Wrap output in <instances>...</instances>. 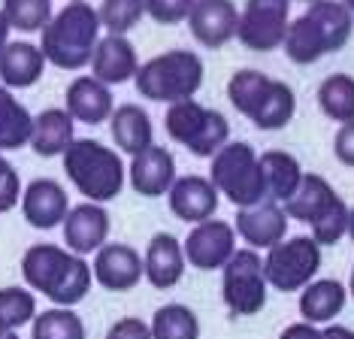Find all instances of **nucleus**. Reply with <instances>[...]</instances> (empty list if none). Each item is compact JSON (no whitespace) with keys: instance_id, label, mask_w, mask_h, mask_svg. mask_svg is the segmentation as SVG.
Returning a JSON list of instances; mask_svg holds the SVG:
<instances>
[{"instance_id":"obj_42","label":"nucleus","mask_w":354,"mask_h":339,"mask_svg":"<svg viewBox=\"0 0 354 339\" xmlns=\"http://www.w3.org/2000/svg\"><path fill=\"white\" fill-rule=\"evenodd\" d=\"M321 339H354V330L345 324H327L321 330Z\"/></svg>"},{"instance_id":"obj_22","label":"nucleus","mask_w":354,"mask_h":339,"mask_svg":"<svg viewBox=\"0 0 354 339\" xmlns=\"http://www.w3.org/2000/svg\"><path fill=\"white\" fill-rule=\"evenodd\" d=\"M140 70V61H136V48L127 37H115L106 34L100 37L97 48L91 55V76L103 85H122L131 82Z\"/></svg>"},{"instance_id":"obj_9","label":"nucleus","mask_w":354,"mask_h":339,"mask_svg":"<svg viewBox=\"0 0 354 339\" xmlns=\"http://www.w3.org/2000/svg\"><path fill=\"white\" fill-rule=\"evenodd\" d=\"M267 273L254 248H236L221 266V300L233 318H252L267 306Z\"/></svg>"},{"instance_id":"obj_33","label":"nucleus","mask_w":354,"mask_h":339,"mask_svg":"<svg viewBox=\"0 0 354 339\" xmlns=\"http://www.w3.org/2000/svg\"><path fill=\"white\" fill-rule=\"evenodd\" d=\"M6 24L12 30H21V34H37L46 24L52 21V0H3L0 6Z\"/></svg>"},{"instance_id":"obj_34","label":"nucleus","mask_w":354,"mask_h":339,"mask_svg":"<svg viewBox=\"0 0 354 339\" xmlns=\"http://www.w3.org/2000/svg\"><path fill=\"white\" fill-rule=\"evenodd\" d=\"M37 318V294L30 288L21 285H10L0 288V324L6 330H15L30 324Z\"/></svg>"},{"instance_id":"obj_17","label":"nucleus","mask_w":354,"mask_h":339,"mask_svg":"<svg viewBox=\"0 0 354 339\" xmlns=\"http://www.w3.org/2000/svg\"><path fill=\"white\" fill-rule=\"evenodd\" d=\"M176 176V158L170 155V149L164 145H149L146 152L133 155L131 167H127V182L140 197H167L173 188Z\"/></svg>"},{"instance_id":"obj_39","label":"nucleus","mask_w":354,"mask_h":339,"mask_svg":"<svg viewBox=\"0 0 354 339\" xmlns=\"http://www.w3.org/2000/svg\"><path fill=\"white\" fill-rule=\"evenodd\" d=\"M106 339H151V327L142 318H118L115 324L106 330Z\"/></svg>"},{"instance_id":"obj_18","label":"nucleus","mask_w":354,"mask_h":339,"mask_svg":"<svg viewBox=\"0 0 354 339\" xmlns=\"http://www.w3.org/2000/svg\"><path fill=\"white\" fill-rule=\"evenodd\" d=\"M67 212H70L67 191H64L61 182L49 179V176L34 179L21 191V215H25V221L30 228L52 230V228H58V224H64Z\"/></svg>"},{"instance_id":"obj_48","label":"nucleus","mask_w":354,"mask_h":339,"mask_svg":"<svg viewBox=\"0 0 354 339\" xmlns=\"http://www.w3.org/2000/svg\"><path fill=\"white\" fill-rule=\"evenodd\" d=\"M306 3H315V0H306Z\"/></svg>"},{"instance_id":"obj_7","label":"nucleus","mask_w":354,"mask_h":339,"mask_svg":"<svg viewBox=\"0 0 354 339\" xmlns=\"http://www.w3.org/2000/svg\"><path fill=\"white\" fill-rule=\"evenodd\" d=\"M209 182L221 197H227L236 209H248L267 200V185L261 173V155L245 140L224 143L212 155Z\"/></svg>"},{"instance_id":"obj_41","label":"nucleus","mask_w":354,"mask_h":339,"mask_svg":"<svg viewBox=\"0 0 354 339\" xmlns=\"http://www.w3.org/2000/svg\"><path fill=\"white\" fill-rule=\"evenodd\" d=\"M279 339H321V327L306 324V321H297V324H288L279 333Z\"/></svg>"},{"instance_id":"obj_32","label":"nucleus","mask_w":354,"mask_h":339,"mask_svg":"<svg viewBox=\"0 0 354 339\" xmlns=\"http://www.w3.org/2000/svg\"><path fill=\"white\" fill-rule=\"evenodd\" d=\"M30 339H88V330L73 309L52 306L30 321Z\"/></svg>"},{"instance_id":"obj_46","label":"nucleus","mask_w":354,"mask_h":339,"mask_svg":"<svg viewBox=\"0 0 354 339\" xmlns=\"http://www.w3.org/2000/svg\"><path fill=\"white\" fill-rule=\"evenodd\" d=\"M348 297H354V266H351V279H348Z\"/></svg>"},{"instance_id":"obj_21","label":"nucleus","mask_w":354,"mask_h":339,"mask_svg":"<svg viewBox=\"0 0 354 339\" xmlns=\"http://www.w3.org/2000/svg\"><path fill=\"white\" fill-rule=\"evenodd\" d=\"M142 270H146V279H149L151 288H158V291L176 288L185 276L182 242L167 230L155 233L146 246V255H142Z\"/></svg>"},{"instance_id":"obj_5","label":"nucleus","mask_w":354,"mask_h":339,"mask_svg":"<svg viewBox=\"0 0 354 339\" xmlns=\"http://www.w3.org/2000/svg\"><path fill=\"white\" fill-rule=\"evenodd\" d=\"M64 173L88 203H109L124 188L127 167L122 155L100 140H76L64 152Z\"/></svg>"},{"instance_id":"obj_8","label":"nucleus","mask_w":354,"mask_h":339,"mask_svg":"<svg viewBox=\"0 0 354 339\" xmlns=\"http://www.w3.org/2000/svg\"><path fill=\"white\" fill-rule=\"evenodd\" d=\"M164 127L173 143L185 145L197 158H212L224 143H230V125L224 112L203 107L194 97L173 103L164 116Z\"/></svg>"},{"instance_id":"obj_31","label":"nucleus","mask_w":354,"mask_h":339,"mask_svg":"<svg viewBox=\"0 0 354 339\" xmlns=\"http://www.w3.org/2000/svg\"><path fill=\"white\" fill-rule=\"evenodd\" d=\"M318 107L327 118L339 121H354V76L348 73H333L318 85Z\"/></svg>"},{"instance_id":"obj_45","label":"nucleus","mask_w":354,"mask_h":339,"mask_svg":"<svg viewBox=\"0 0 354 339\" xmlns=\"http://www.w3.org/2000/svg\"><path fill=\"white\" fill-rule=\"evenodd\" d=\"M348 237L354 242V209H348Z\"/></svg>"},{"instance_id":"obj_4","label":"nucleus","mask_w":354,"mask_h":339,"mask_svg":"<svg viewBox=\"0 0 354 339\" xmlns=\"http://www.w3.org/2000/svg\"><path fill=\"white\" fill-rule=\"evenodd\" d=\"M227 97L233 109L245 116L257 131H281V127L291 125L297 109L291 85L252 67L233 73L227 82Z\"/></svg>"},{"instance_id":"obj_44","label":"nucleus","mask_w":354,"mask_h":339,"mask_svg":"<svg viewBox=\"0 0 354 339\" xmlns=\"http://www.w3.org/2000/svg\"><path fill=\"white\" fill-rule=\"evenodd\" d=\"M0 339H19V333H15V330H6L3 324H0Z\"/></svg>"},{"instance_id":"obj_30","label":"nucleus","mask_w":354,"mask_h":339,"mask_svg":"<svg viewBox=\"0 0 354 339\" xmlns=\"http://www.w3.org/2000/svg\"><path fill=\"white\" fill-rule=\"evenodd\" d=\"M151 339H200V318L185 303H164L149 321Z\"/></svg>"},{"instance_id":"obj_3","label":"nucleus","mask_w":354,"mask_h":339,"mask_svg":"<svg viewBox=\"0 0 354 339\" xmlns=\"http://www.w3.org/2000/svg\"><path fill=\"white\" fill-rule=\"evenodd\" d=\"M100 43V15L85 0H70L39 30V52L58 70H82Z\"/></svg>"},{"instance_id":"obj_37","label":"nucleus","mask_w":354,"mask_h":339,"mask_svg":"<svg viewBox=\"0 0 354 339\" xmlns=\"http://www.w3.org/2000/svg\"><path fill=\"white\" fill-rule=\"evenodd\" d=\"M21 179L15 173V167L6 161V155L0 152V215L15 209V203H21Z\"/></svg>"},{"instance_id":"obj_13","label":"nucleus","mask_w":354,"mask_h":339,"mask_svg":"<svg viewBox=\"0 0 354 339\" xmlns=\"http://www.w3.org/2000/svg\"><path fill=\"white\" fill-rule=\"evenodd\" d=\"M91 273H94V282L100 288L112 291V294L133 291L146 279L142 255L133 246H127V242H106L103 248H97L91 261Z\"/></svg>"},{"instance_id":"obj_28","label":"nucleus","mask_w":354,"mask_h":339,"mask_svg":"<svg viewBox=\"0 0 354 339\" xmlns=\"http://www.w3.org/2000/svg\"><path fill=\"white\" fill-rule=\"evenodd\" d=\"M261 173H263V185H267V200H276V203H285L303 179L300 161H297L291 152H281V149L263 152Z\"/></svg>"},{"instance_id":"obj_35","label":"nucleus","mask_w":354,"mask_h":339,"mask_svg":"<svg viewBox=\"0 0 354 339\" xmlns=\"http://www.w3.org/2000/svg\"><path fill=\"white\" fill-rule=\"evenodd\" d=\"M97 15H100V28H106L115 37H124L146 15V0H103Z\"/></svg>"},{"instance_id":"obj_29","label":"nucleus","mask_w":354,"mask_h":339,"mask_svg":"<svg viewBox=\"0 0 354 339\" xmlns=\"http://www.w3.org/2000/svg\"><path fill=\"white\" fill-rule=\"evenodd\" d=\"M34 134V116L25 109V103L15 100L10 88L0 85V152L25 149Z\"/></svg>"},{"instance_id":"obj_2","label":"nucleus","mask_w":354,"mask_h":339,"mask_svg":"<svg viewBox=\"0 0 354 339\" xmlns=\"http://www.w3.org/2000/svg\"><path fill=\"white\" fill-rule=\"evenodd\" d=\"M354 15L339 0H315L300 19L288 24L285 55L294 64H315L324 55H333L351 39Z\"/></svg>"},{"instance_id":"obj_25","label":"nucleus","mask_w":354,"mask_h":339,"mask_svg":"<svg viewBox=\"0 0 354 339\" xmlns=\"http://www.w3.org/2000/svg\"><path fill=\"white\" fill-rule=\"evenodd\" d=\"M109 134L112 143H115L118 152H127V155H140L149 145H155V125H151V116L140 103H122L115 107L109 118Z\"/></svg>"},{"instance_id":"obj_20","label":"nucleus","mask_w":354,"mask_h":339,"mask_svg":"<svg viewBox=\"0 0 354 339\" xmlns=\"http://www.w3.org/2000/svg\"><path fill=\"white\" fill-rule=\"evenodd\" d=\"M64 109L79 125H103L112 118L115 103H112L109 85L97 82L94 76H76L64 94Z\"/></svg>"},{"instance_id":"obj_12","label":"nucleus","mask_w":354,"mask_h":339,"mask_svg":"<svg viewBox=\"0 0 354 339\" xmlns=\"http://www.w3.org/2000/svg\"><path fill=\"white\" fill-rule=\"evenodd\" d=\"M185 264H191L194 270H221L224 264L236 252V230L230 221L221 218H209L191 228V233L182 242Z\"/></svg>"},{"instance_id":"obj_27","label":"nucleus","mask_w":354,"mask_h":339,"mask_svg":"<svg viewBox=\"0 0 354 339\" xmlns=\"http://www.w3.org/2000/svg\"><path fill=\"white\" fill-rule=\"evenodd\" d=\"M76 143V121L67 116V109H43L34 116V134H30V149L39 158H64V152Z\"/></svg>"},{"instance_id":"obj_43","label":"nucleus","mask_w":354,"mask_h":339,"mask_svg":"<svg viewBox=\"0 0 354 339\" xmlns=\"http://www.w3.org/2000/svg\"><path fill=\"white\" fill-rule=\"evenodd\" d=\"M10 24H6V19H3V12H0V52L6 48V43H10Z\"/></svg>"},{"instance_id":"obj_19","label":"nucleus","mask_w":354,"mask_h":339,"mask_svg":"<svg viewBox=\"0 0 354 339\" xmlns=\"http://www.w3.org/2000/svg\"><path fill=\"white\" fill-rule=\"evenodd\" d=\"M167 200H170V212L179 218V221L200 224V221L215 218L221 194L215 191L209 176H179V179L173 182L170 194H167Z\"/></svg>"},{"instance_id":"obj_26","label":"nucleus","mask_w":354,"mask_h":339,"mask_svg":"<svg viewBox=\"0 0 354 339\" xmlns=\"http://www.w3.org/2000/svg\"><path fill=\"white\" fill-rule=\"evenodd\" d=\"M345 303H348V288L339 279H315L300 291L297 309H300L306 324L321 327L333 324V318L345 309Z\"/></svg>"},{"instance_id":"obj_16","label":"nucleus","mask_w":354,"mask_h":339,"mask_svg":"<svg viewBox=\"0 0 354 339\" xmlns=\"http://www.w3.org/2000/svg\"><path fill=\"white\" fill-rule=\"evenodd\" d=\"M188 28L200 46L221 48L236 37L239 10L233 6V0H194L188 15Z\"/></svg>"},{"instance_id":"obj_11","label":"nucleus","mask_w":354,"mask_h":339,"mask_svg":"<svg viewBox=\"0 0 354 339\" xmlns=\"http://www.w3.org/2000/svg\"><path fill=\"white\" fill-rule=\"evenodd\" d=\"M291 24V0H245L236 39L252 52H272L285 43Z\"/></svg>"},{"instance_id":"obj_10","label":"nucleus","mask_w":354,"mask_h":339,"mask_svg":"<svg viewBox=\"0 0 354 339\" xmlns=\"http://www.w3.org/2000/svg\"><path fill=\"white\" fill-rule=\"evenodd\" d=\"M321 270V246L312 237H291L281 239L279 246L267 248L263 257V273L267 285L281 294H297L309 282H315Z\"/></svg>"},{"instance_id":"obj_36","label":"nucleus","mask_w":354,"mask_h":339,"mask_svg":"<svg viewBox=\"0 0 354 339\" xmlns=\"http://www.w3.org/2000/svg\"><path fill=\"white\" fill-rule=\"evenodd\" d=\"M309 230H312L309 237L315 239L321 248H324V246H336V242L348 233V206H345V200H339V203L330 209L321 221L312 224Z\"/></svg>"},{"instance_id":"obj_6","label":"nucleus","mask_w":354,"mask_h":339,"mask_svg":"<svg viewBox=\"0 0 354 339\" xmlns=\"http://www.w3.org/2000/svg\"><path fill=\"white\" fill-rule=\"evenodd\" d=\"M136 91L146 100L155 103H182L191 100L200 85H203V61L197 52L188 48H173V52L155 55L146 64H140L133 76Z\"/></svg>"},{"instance_id":"obj_15","label":"nucleus","mask_w":354,"mask_h":339,"mask_svg":"<svg viewBox=\"0 0 354 339\" xmlns=\"http://www.w3.org/2000/svg\"><path fill=\"white\" fill-rule=\"evenodd\" d=\"M64 248L73 252L79 257L85 255H94L97 248H103L109 242V212L106 206L100 203H79V206H70L67 218H64Z\"/></svg>"},{"instance_id":"obj_1","label":"nucleus","mask_w":354,"mask_h":339,"mask_svg":"<svg viewBox=\"0 0 354 339\" xmlns=\"http://www.w3.org/2000/svg\"><path fill=\"white\" fill-rule=\"evenodd\" d=\"M21 279L34 294L64 309L82 303L94 285L91 264L55 242H37L21 255Z\"/></svg>"},{"instance_id":"obj_24","label":"nucleus","mask_w":354,"mask_h":339,"mask_svg":"<svg viewBox=\"0 0 354 339\" xmlns=\"http://www.w3.org/2000/svg\"><path fill=\"white\" fill-rule=\"evenodd\" d=\"M46 55L39 46L28 39H10L6 48L0 52V85L3 88H30L43 79Z\"/></svg>"},{"instance_id":"obj_14","label":"nucleus","mask_w":354,"mask_h":339,"mask_svg":"<svg viewBox=\"0 0 354 339\" xmlns=\"http://www.w3.org/2000/svg\"><path fill=\"white\" fill-rule=\"evenodd\" d=\"M288 224H291V218H288L285 206L276 203V200H263L257 206L236 209V218H233L236 237L254 252L272 248L281 239H288Z\"/></svg>"},{"instance_id":"obj_38","label":"nucleus","mask_w":354,"mask_h":339,"mask_svg":"<svg viewBox=\"0 0 354 339\" xmlns=\"http://www.w3.org/2000/svg\"><path fill=\"white\" fill-rule=\"evenodd\" d=\"M194 0H146V15L158 24H179L191 15Z\"/></svg>"},{"instance_id":"obj_47","label":"nucleus","mask_w":354,"mask_h":339,"mask_svg":"<svg viewBox=\"0 0 354 339\" xmlns=\"http://www.w3.org/2000/svg\"><path fill=\"white\" fill-rule=\"evenodd\" d=\"M342 3H345V6H348V12L354 15V0H342Z\"/></svg>"},{"instance_id":"obj_23","label":"nucleus","mask_w":354,"mask_h":339,"mask_svg":"<svg viewBox=\"0 0 354 339\" xmlns=\"http://www.w3.org/2000/svg\"><path fill=\"white\" fill-rule=\"evenodd\" d=\"M339 194L333 191V185H330L324 176L318 173H303L300 185H297V191L291 194V197L285 200V212L288 218H294V221H303V224H315L321 221L330 209H333L336 203H339Z\"/></svg>"},{"instance_id":"obj_40","label":"nucleus","mask_w":354,"mask_h":339,"mask_svg":"<svg viewBox=\"0 0 354 339\" xmlns=\"http://www.w3.org/2000/svg\"><path fill=\"white\" fill-rule=\"evenodd\" d=\"M333 155L339 158L345 167H354V121H345L339 131H336V136H333Z\"/></svg>"}]
</instances>
